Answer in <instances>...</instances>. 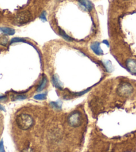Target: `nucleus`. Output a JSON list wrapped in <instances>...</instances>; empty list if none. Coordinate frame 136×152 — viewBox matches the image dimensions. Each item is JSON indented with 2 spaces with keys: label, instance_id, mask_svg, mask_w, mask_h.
Instances as JSON below:
<instances>
[{
  "label": "nucleus",
  "instance_id": "nucleus-1",
  "mask_svg": "<svg viewBox=\"0 0 136 152\" xmlns=\"http://www.w3.org/2000/svg\"><path fill=\"white\" fill-rule=\"evenodd\" d=\"M17 125L20 129L27 130L31 128L34 124V120L31 115L26 113H21L16 118Z\"/></svg>",
  "mask_w": 136,
  "mask_h": 152
},
{
  "label": "nucleus",
  "instance_id": "nucleus-2",
  "mask_svg": "<svg viewBox=\"0 0 136 152\" xmlns=\"http://www.w3.org/2000/svg\"><path fill=\"white\" fill-rule=\"evenodd\" d=\"M133 91V88L130 83L125 82L119 85L117 93L119 95L122 97H127L130 95Z\"/></svg>",
  "mask_w": 136,
  "mask_h": 152
},
{
  "label": "nucleus",
  "instance_id": "nucleus-3",
  "mask_svg": "<svg viewBox=\"0 0 136 152\" xmlns=\"http://www.w3.org/2000/svg\"><path fill=\"white\" fill-rule=\"evenodd\" d=\"M82 115L79 112L75 111L72 113L68 118V123L71 126L73 127H78L82 124Z\"/></svg>",
  "mask_w": 136,
  "mask_h": 152
},
{
  "label": "nucleus",
  "instance_id": "nucleus-4",
  "mask_svg": "<svg viewBox=\"0 0 136 152\" xmlns=\"http://www.w3.org/2000/svg\"><path fill=\"white\" fill-rule=\"evenodd\" d=\"M32 18L31 15L29 12H22L18 15L16 18V22L18 24H25V23H28L31 21Z\"/></svg>",
  "mask_w": 136,
  "mask_h": 152
},
{
  "label": "nucleus",
  "instance_id": "nucleus-5",
  "mask_svg": "<svg viewBox=\"0 0 136 152\" xmlns=\"http://www.w3.org/2000/svg\"><path fill=\"white\" fill-rule=\"evenodd\" d=\"M126 67L131 74L136 75V60L133 59H128L126 61Z\"/></svg>",
  "mask_w": 136,
  "mask_h": 152
},
{
  "label": "nucleus",
  "instance_id": "nucleus-6",
  "mask_svg": "<svg viewBox=\"0 0 136 152\" xmlns=\"http://www.w3.org/2000/svg\"><path fill=\"white\" fill-rule=\"evenodd\" d=\"M90 48L93 52L95 53V54L98 55H102L104 54L103 51L100 48V44L99 42H96L92 43L90 45Z\"/></svg>",
  "mask_w": 136,
  "mask_h": 152
},
{
  "label": "nucleus",
  "instance_id": "nucleus-7",
  "mask_svg": "<svg viewBox=\"0 0 136 152\" xmlns=\"http://www.w3.org/2000/svg\"><path fill=\"white\" fill-rule=\"evenodd\" d=\"M78 3L87 11H91L92 10L93 5L89 0H78Z\"/></svg>",
  "mask_w": 136,
  "mask_h": 152
},
{
  "label": "nucleus",
  "instance_id": "nucleus-8",
  "mask_svg": "<svg viewBox=\"0 0 136 152\" xmlns=\"http://www.w3.org/2000/svg\"><path fill=\"white\" fill-rule=\"evenodd\" d=\"M52 82L53 85H54V86L56 87L57 88L59 89H63L62 83L59 80V77L57 76V75H54V76L52 77Z\"/></svg>",
  "mask_w": 136,
  "mask_h": 152
},
{
  "label": "nucleus",
  "instance_id": "nucleus-9",
  "mask_svg": "<svg viewBox=\"0 0 136 152\" xmlns=\"http://www.w3.org/2000/svg\"><path fill=\"white\" fill-rule=\"evenodd\" d=\"M0 31L7 35H13L15 33V29L7 27H0Z\"/></svg>",
  "mask_w": 136,
  "mask_h": 152
},
{
  "label": "nucleus",
  "instance_id": "nucleus-10",
  "mask_svg": "<svg viewBox=\"0 0 136 152\" xmlns=\"http://www.w3.org/2000/svg\"><path fill=\"white\" fill-rule=\"evenodd\" d=\"M47 83H48L47 78H46V77H44V78H42L41 83H40L39 86H38V88L37 89V91H41L42 90H43V89L46 87V85H47Z\"/></svg>",
  "mask_w": 136,
  "mask_h": 152
},
{
  "label": "nucleus",
  "instance_id": "nucleus-11",
  "mask_svg": "<svg viewBox=\"0 0 136 152\" xmlns=\"http://www.w3.org/2000/svg\"><path fill=\"white\" fill-rule=\"evenodd\" d=\"M59 34L62 36V37L64 38V39L66 40L67 41H69V42H72V41H73V38H71L70 36H69L67 35V33H65V31L62 30L61 29H59Z\"/></svg>",
  "mask_w": 136,
  "mask_h": 152
},
{
  "label": "nucleus",
  "instance_id": "nucleus-12",
  "mask_svg": "<svg viewBox=\"0 0 136 152\" xmlns=\"http://www.w3.org/2000/svg\"><path fill=\"white\" fill-rule=\"evenodd\" d=\"M104 65L106 70L108 72H112L114 70L113 66H112V63L110 61H106V62H104Z\"/></svg>",
  "mask_w": 136,
  "mask_h": 152
},
{
  "label": "nucleus",
  "instance_id": "nucleus-13",
  "mask_svg": "<svg viewBox=\"0 0 136 152\" xmlns=\"http://www.w3.org/2000/svg\"><path fill=\"white\" fill-rule=\"evenodd\" d=\"M8 44V37L5 35H0V45L6 46Z\"/></svg>",
  "mask_w": 136,
  "mask_h": 152
},
{
  "label": "nucleus",
  "instance_id": "nucleus-14",
  "mask_svg": "<svg viewBox=\"0 0 136 152\" xmlns=\"http://www.w3.org/2000/svg\"><path fill=\"white\" fill-rule=\"evenodd\" d=\"M46 97V93H39L34 96V99L37 100H45Z\"/></svg>",
  "mask_w": 136,
  "mask_h": 152
},
{
  "label": "nucleus",
  "instance_id": "nucleus-15",
  "mask_svg": "<svg viewBox=\"0 0 136 152\" xmlns=\"http://www.w3.org/2000/svg\"><path fill=\"white\" fill-rule=\"evenodd\" d=\"M50 105L53 108L56 109V110H60L61 109V103L60 102H51Z\"/></svg>",
  "mask_w": 136,
  "mask_h": 152
},
{
  "label": "nucleus",
  "instance_id": "nucleus-16",
  "mask_svg": "<svg viewBox=\"0 0 136 152\" xmlns=\"http://www.w3.org/2000/svg\"><path fill=\"white\" fill-rule=\"evenodd\" d=\"M18 42H24L26 43L27 42L25 40L22 39V38H20V37H14L11 40L10 42V44H14V43H18Z\"/></svg>",
  "mask_w": 136,
  "mask_h": 152
},
{
  "label": "nucleus",
  "instance_id": "nucleus-17",
  "mask_svg": "<svg viewBox=\"0 0 136 152\" xmlns=\"http://www.w3.org/2000/svg\"><path fill=\"white\" fill-rule=\"evenodd\" d=\"M40 19L43 21H46V12H45V11H43V12H42L41 16H40Z\"/></svg>",
  "mask_w": 136,
  "mask_h": 152
},
{
  "label": "nucleus",
  "instance_id": "nucleus-18",
  "mask_svg": "<svg viewBox=\"0 0 136 152\" xmlns=\"http://www.w3.org/2000/svg\"><path fill=\"white\" fill-rule=\"evenodd\" d=\"M27 98L26 95H16L15 97H14V100H25Z\"/></svg>",
  "mask_w": 136,
  "mask_h": 152
},
{
  "label": "nucleus",
  "instance_id": "nucleus-19",
  "mask_svg": "<svg viewBox=\"0 0 136 152\" xmlns=\"http://www.w3.org/2000/svg\"><path fill=\"white\" fill-rule=\"evenodd\" d=\"M0 152H5V149H4L3 140H1V142H0Z\"/></svg>",
  "mask_w": 136,
  "mask_h": 152
},
{
  "label": "nucleus",
  "instance_id": "nucleus-20",
  "mask_svg": "<svg viewBox=\"0 0 136 152\" xmlns=\"http://www.w3.org/2000/svg\"><path fill=\"white\" fill-rule=\"evenodd\" d=\"M23 152H34V151L31 148H30V147H28V148L25 149Z\"/></svg>",
  "mask_w": 136,
  "mask_h": 152
},
{
  "label": "nucleus",
  "instance_id": "nucleus-21",
  "mask_svg": "<svg viewBox=\"0 0 136 152\" xmlns=\"http://www.w3.org/2000/svg\"><path fill=\"white\" fill-rule=\"evenodd\" d=\"M6 99H7L6 96H0V102L4 101V100H5Z\"/></svg>",
  "mask_w": 136,
  "mask_h": 152
},
{
  "label": "nucleus",
  "instance_id": "nucleus-22",
  "mask_svg": "<svg viewBox=\"0 0 136 152\" xmlns=\"http://www.w3.org/2000/svg\"><path fill=\"white\" fill-rule=\"evenodd\" d=\"M103 43H104V44H106V45H107V46H108V47H109V46H110L109 43H108V42L107 40H104V41H103Z\"/></svg>",
  "mask_w": 136,
  "mask_h": 152
},
{
  "label": "nucleus",
  "instance_id": "nucleus-23",
  "mask_svg": "<svg viewBox=\"0 0 136 152\" xmlns=\"http://www.w3.org/2000/svg\"><path fill=\"white\" fill-rule=\"evenodd\" d=\"M0 110H3V111H5V108H4L3 107L1 106V105H0Z\"/></svg>",
  "mask_w": 136,
  "mask_h": 152
}]
</instances>
